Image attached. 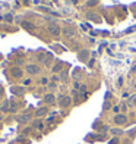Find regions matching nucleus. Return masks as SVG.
<instances>
[{"label": "nucleus", "mask_w": 136, "mask_h": 144, "mask_svg": "<svg viewBox=\"0 0 136 144\" xmlns=\"http://www.w3.org/2000/svg\"><path fill=\"white\" fill-rule=\"evenodd\" d=\"M69 104H70V99H69V97L67 96H63L62 97V99H60V106H63V107H65V106H69Z\"/></svg>", "instance_id": "1"}, {"label": "nucleus", "mask_w": 136, "mask_h": 144, "mask_svg": "<svg viewBox=\"0 0 136 144\" xmlns=\"http://www.w3.org/2000/svg\"><path fill=\"white\" fill-rule=\"evenodd\" d=\"M29 119H31V115L26 113V115H22V116H19V118H18V122H21V124H25V122H28Z\"/></svg>", "instance_id": "2"}, {"label": "nucleus", "mask_w": 136, "mask_h": 144, "mask_svg": "<svg viewBox=\"0 0 136 144\" xmlns=\"http://www.w3.org/2000/svg\"><path fill=\"white\" fill-rule=\"evenodd\" d=\"M126 119H127V118H126L124 115H117L114 121H116V124H124V122H126Z\"/></svg>", "instance_id": "3"}, {"label": "nucleus", "mask_w": 136, "mask_h": 144, "mask_svg": "<svg viewBox=\"0 0 136 144\" xmlns=\"http://www.w3.org/2000/svg\"><path fill=\"white\" fill-rule=\"evenodd\" d=\"M44 100H46L47 103H53L54 102V96L53 94H47V96L44 97Z\"/></svg>", "instance_id": "4"}, {"label": "nucleus", "mask_w": 136, "mask_h": 144, "mask_svg": "<svg viewBox=\"0 0 136 144\" xmlns=\"http://www.w3.org/2000/svg\"><path fill=\"white\" fill-rule=\"evenodd\" d=\"M28 71L32 72V74H37V72H38V68H37V66H28Z\"/></svg>", "instance_id": "5"}, {"label": "nucleus", "mask_w": 136, "mask_h": 144, "mask_svg": "<svg viewBox=\"0 0 136 144\" xmlns=\"http://www.w3.org/2000/svg\"><path fill=\"white\" fill-rule=\"evenodd\" d=\"M47 113V109L44 107V109H40V110H38V112H37V115H38V116H41V115H46Z\"/></svg>", "instance_id": "6"}, {"label": "nucleus", "mask_w": 136, "mask_h": 144, "mask_svg": "<svg viewBox=\"0 0 136 144\" xmlns=\"http://www.w3.org/2000/svg\"><path fill=\"white\" fill-rule=\"evenodd\" d=\"M35 126H37V128H42L44 125H42L41 122H35Z\"/></svg>", "instance_id": "7"}, {"label": "nucleus", "mask_w": 136, "mask_h": 144, "mask_svg": "<svg viewBox=\"0 0 136 144\" xmlns=\"http://www.w3.org/2000/svg\"><path fill=\"white\" fill-rule=\"evenodd\" d=\"M135 103H136V102H135Z\"/></svg>", "instance_id": "8"}]
</instances>
